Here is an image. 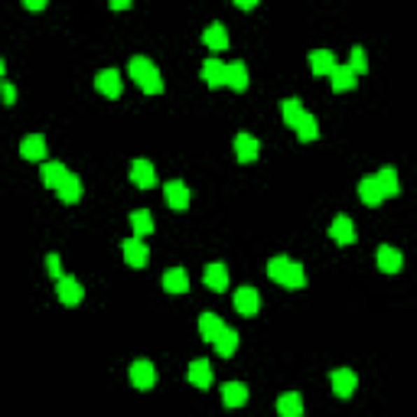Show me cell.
<instances>
[{
	"mask_svg": "<svg viewBox=\"0 0 417 417\" xmlns=\"http://www.w3.org/2000/svg\"><path fill=\"white\" fill-rule=\"evenodd\" d=\"M267 277L274 284L287 287V290L306 287V274H304V267H300V261H294V257H287V255H277L267 261Z\"/></svg>",
	"mask_w": 417,
	"mask_h": 417,
	"instance_id": "obj_1",
	"label": "cell"
},
{
	"mask_svg": "<svg viewBox=\"0 0 417 417\" xmlns=\"http://www.w3.org/2000/svg\"><path fill=\"white\" fill-rule=\"evenodd\" d=\"M127 72H131V78L143 88V92H147V95H160V92H163L160 69L153 66L147 56H134L131 62H127Z\"/></svg>",
	"mask_w": 417,
	"mask_h": 417,
	"instance_id": "obj_2",
	"label": "cell"
},
{
	"mask_svg": "<svg viewBox=\"0 0 417 417\" xmlns=\"http://www.w3.org/2000/svg\"><path fill=\"white\" fill-rule=\"evenodd\" d=\"M131 385L141 391H150L157 385V365L150 359H137L131 362Z\"/></svg>",
	"mask_w": 417,
	"mask_h": 417,
	"instance_id": "obj_3",
	"label": "cell"
},
{
	"mask_svg": "<svg viewBox=\"0 0 417 417\" xmlns=\"http://www.w3.org/2000/svg\"><path fill=\"white\" fill-rule=\"evenodd\" d=\"M163 196H167V206L173 208V212H186L190 208V186L183 180H170L167 186H163Z\"/></svg>",
	"mask_w": 417,
	"mask_h": 417,
	"instance_id": "obj_4",
	"label": "cell"
},
{
	"mask_svg": "<svg viewBox=\"0 0 417 417\" xmlns=\"http://www.w3.org/2000/svg\"><path fill=\"white\" fill-rule=\"evenodd\" d=\"M56 297H59V304H66V306H78L82 304V297H85V287L78 284V277H62V281H56Z\"/></svg>",
	"mask_w": 417,
	"mask_h": 417,
	"instance_id": "obj_5",
	"label": "cell"
},
{
	"mask_svg": "<svg viewBox=\"0 0 417 417\" xmlns=\"http://www.w3.org/2000/svg\"><path fill=\"white\" fill-rule=\"evenodd\" d=\"M121 251H124V261L131 267H147V261H150V248L143 245V238H127L121 245Z\"/></svg>",
	"mask_w": 417,
	"mask_h": 417,
	"instance_id": "obj_6",
	"label": "cell"
},
{
	"mask_svg": "<svg viewBox=\"0 0 417 417\" xmlns=\"http://www.w3.org/2000/svg\"><path fill=\"white\" fill-rule=\"evenodd\" d=\"M131 183L137 186V190H153L157 186V170H153L150 160H134L131 163Z\"/></svg>",
	"mask_w": 417,
	"mask_h": 417,
	"instance_id": "obj_7",
	"label": "cell"
},
{
	"mask_svg": "<svg viewBox=\"0 0 417 417\" xmlns=\"http://www.w3.org/2000/svg\"><path fill=\"white\" fill-rule=\"evenodd\" d=\"M95 88L101 92L104 98H121V72L118 69H101L95 76Z\"/></svg>",
	"mask_w": 417,
	"mask_h": 417,
	"instance_id": "obj_8",
	"label": "cell"
},
{
	"mask_svg": "<svg viewBox=\"0 0 417 417\" xmlns=\"http://www.w3.org/2000/svg\"><path fill=\"white\" fill-rule=\"evenodd\" d=\"M235 310L241 313V316H257V310H261V294H257L255 287H238Z\"/></svg>",
	"mask_w": 417,
	"mask_h": 417,
	"instance_id": "obj_9",
	"label": "cell"
},
{
	"mask_svg": "<svg viewBox=\"0 0 417 417\" xmlns=\"http://www.w3.org/2000/svg\"><path fill=\"white\" fill-rule=\"evenodd\" d=\"M332 381V391H336V398H352V391H355V385H359V375L352 369H336L330 375Z\"/></svg>",
	"mask_w": 417,
	"mask_h": 417,
	"instance_id": "obj_10",
	"label": "cell"
},
{
	"mask_svg": "<svg viewBox=\"0 0 417 417\" xmlns=\"http://www.w3.org/2000/svg\"><path fill=\"white\" fill-rule=\"evenodd\" d=\"M202 82H206L208 88L228 85V66L222 59H206V62H202Z\"/></svg>",
	"mask_w": 417,
	"mask_h": 417,
	"instance_id": "obj_11",
	"label": "cell"
},
{
	"mask_svg": "<svg viewBox=\"0 0 417 417\" xmlns=\"http://www.w3.org/2000/svg\"><path fill=\"white\" fill-rule=\"evenodd\" d=\"M375 261H379V271H385V274H398L401 267H404V255L391 245H381L375 251Z\"/></svg>",
	"mask_w": 417,
	"mask_h": 417,
	"instance_id": "obj_12",
	"label": "cell"
},
{
	"mask_svg": "<svg viewBox=\"0 0 417 417\" xmlns=\"http://www.w3.org/2000/svg\"><path fill=\"white\" fill-rule=\"evenodd\" d=\"M257 153H261V143H257L255 134H238L235 137V160L238 163H255Z\"/></svg>",
	"mask_w": 417,
	"mask_h": 417,
	"instance_id": "obj_13",
	"label": "cell"
},
{
	"mask_svg": "<svg viewBox=\"0 0 417 417\" xmlns=\"http://www.w3.org/2000/svg\"><path fill=\"white\" fill-rule=\"evenodd\" d=\"M20 157L27 160H36V163H46V137L43 134H29L20 141Z\"/></svg>",
	"mask_w": 417,
	"mask_h": 417,
	"instance_id": "obj_14",
	"label": "cell"
},
{
	"mask_svg": "<svg viewBox=\"0 0 417 417\" xmlns=\"http://www.w3.org/2000/svg\"><path fill=\"white\" fill-rule=\"evenodd\" d=\"M359 199L365 202V206H381V202H385V192H381V183L375 173L359 180Z\"/></svg>",
	"mask_w": 417,
	"mask_h": 417,
	"instance_id": "obj_15",
	"label": "cell"
},
{
	"mask_svg": "<svg viewBox=\"0 0 417 417\" xmlns=\"http://www.w3.org/2000/svg\"><path fill=\"white\" fill-rule=\"evenodd\" d=\"M330 238L336 245H352L355 241V225H352L349 215H336L330 225Z\"/></svg>",
	"mask_w": 417,
	"mask_h": 417,
	"instance_id": "obj_16",
	"label": "cell"
},
{
	"mask_svg": "<svg viewBox=\"0 0 417 417\" xmlns=\"http://www.w3.org/2000/svg\"><path fill=\"white\" fill-rule=\"evenodd\" d=\"M222 404H225V408H241V404H248L245 381H225V385H222Z\"/></svg>",
	"mask_w": 417,
	"mask_h": 417,
	"instance_id": "obj_17",
	"label": "cell"
},
{
	"mask_svg": "<svg viewBox=\"0 0 417 417\" xmlns=\"http://www.w3.org/2000/svg\"><path fill=\"white\" fill-rule=\"evenodd\" d=\"M39 176H43V186H49V190H59V186L66 183L69 170L59 160H46L43 167H39Z\"/></svg>",
	"mask_w": 417,
	"mask_h": 417,
	"instance_id": "obj_18",
	"label": "cell"
},
{
	"mask_svg": "<svg viewBox=\"0 0 417 417\" xmlns=\"http://www.w3.org/2000/svg\"><path fill=\"white\" fill-rule=\"evenodd\" d=\"M202 284H206L208 290L222 294V290L228 287V267L225 264H208L206 271H202Z\"/></svg>",
	"mask_w": 417,
	"mask_h": 417,
	"instance_id": "obj_19",
	"label": "cell"
},
{
	"mask_svg": "<svg viewBox=\"0 0 417 417\" xmlns=\"http://www.w3.org/2000/svg\"><path fill=\"white\" fill-rule=\"evenodd\" d=\"M202 43H206L208 49H215V52H222V49H228V29L225 23H208L206 33H202Z\"/></svg>",
	"mask_w": 417,
	"mask_h": 417,
	"instance_id": "obj_20",
	"label": "cell"
},
{
	"mask_svg": "<svg viewBox=\"0 0 417 417\" xmlns=\"http://www.w3.org/2000/svg\"><path fill=\"white\" fill-rule=\"evenodd\" d=\"M163 290H167V294H186V290H190V274H186L183 267H170V271L163 274Z\"/></svg>",
	"mask_w": 417,
	"mask_h": 417,
	"instance_id": "obj_21",
	"label": "cell"
},
{
	"mask_svg": "<svg viewBox=\"0 0 417 417\" xmlns=\"http://www.w3.org/2000/svg\"><path fill=\"white\" fill-rule=\"evenodd\" d=\"M310 69H313V76H332L336 56H332L330 49H313L310 52Z\"/></svg>",
	"mask_w": 417,
	"mask_h": 417,
	"instance_id": "obj_22",
	"label": "cell"
},
{
	"mask_svg": "<svg viewBox=\"0 0 417 417\" xmlns=\"http://www.w3.org/2000/svg\"><path fill=\"white\" fill-rule=\"evenodd\" d=\"M330 82H332V92H352V88L359 85V76H355L349 66H336Z\"/></svg>",
	"mask_w": 417,
	"mask_h": 417,
	"instance_id": "obj_23",
	"label": "cell"
},
{
	"mask_svg": "<svg viewBox=\"0 0 417 417\" xmlns=\"http://www.w3.org/2000/svg\"><path fill=\"white\" fill-rule=\"evenodd\" d=\"M212 365H208V359H196L190 362V385H196V388H208L212 385Z\"/></svg>",
	"mask_w": 417,
	"mask_h": 417,
	"instance_id": "obj_24",
	"label": "cell"
},
{
	"mask_svg": "<svg viewBox=\"0 0 417 417\" xmlns=\"http://www.w3.org/2000/svg\"><path fill=\"white\" fill-rule=\"evenodd\" d=\"M277 414L281 417H304V398L297 391H287L277 398Z\"/></svg>",
	"mask_w": 417,
	"mask_h": 417,
	"instance_id": "obj_25",
	"label": "cell"
},
{
	"mask_svg": "<svg viewBox=\"0 0 417 417\" xmlns=\"http://www.w3.org/2000/svg\"><path fill=\"white\" fill-rule=\"evenodd\" d=\"M199 332H202V339L215 346V339L225 332V323L218 320L215 313H202V316H199Z\"/></svg>",
	"mask_w": 417,
	"mask_h": 417,
	"instance_id": "obj_26",
	"label": "cell"
},
{
	"mask_svg": "<svg viewBox=\"0 0 417 417\" xmlns=\"http://www.w3.org/2000/svg\"><path fill=\"white\" fill-rule=\"evenodd\" d=\"M59 199L62 202H69V206H72V202H78L82 199V192H85V186H82V180H78L76 173H69L66 176V183H62V186H59Z\"/></svg>",
	"mask_w": 417,
	"mask_h": 417,
	"instance_id": "obj_27",
	"label": "cell"
},
{
	"mask_svg": "<svg viewBox=\"0 0 417 417\" xmlns=\"http://www.w3.org/2000/svg\"><path fill=\"white\" fill-rule=\"evenodd\" d=\"M294 131H297V141L310 143V141H316V137H320V121H316L313 114H304V118L294 124Z\"/></svg>",
	"mask_w": 417,
	"mask_h": 417,
	"instance_id": "obj_28",
	"label": "cell"
},
{
	"mask_svg": "<svg viewBox=\"0 0 417 417\" xmlns=\"http://www.w3.org/2000/svg\"><path fill=\"white\" fill-rule=\"evenodd\" d=\"M375 176H379V183H381V192H385V199H388V196H398V192H401L398 170H395V167H381Z\"/></svg>",
	"mask_w": 417,
	"mask_h": 417,
	"instance_id": "obj_29",
	"label": "cell"
},
{
	"mask_svg": "<svg viewBox=\"0 0 417 417\" xmlns=\"http://www.w3.org/2000/svg\"><path fill=\"white\" fill-rule=\"evenodd\" d=\"M228 88H235V92H245L248 88V66L241 59L228 62Z\"/></svg>",
	"mask_w": 417,
	"mask_h": 417,
	"instance_id": "obj_30",
	"label": "cell"
},
{
	"mask_svg": "<svg viewBox=\"0 0 417 417\" xmlns=\"http://www.w3.org/2000/svg\"><path fill=\"white\" fill-rule=\"evenodd\" d=\"M131 228H134V235H137V238L150 235V232H153V215L147 212V208H137V212H131Z\"/></svg>",
	"mask_w": 417,
	"mask_h": 417,
	"instance_id": "obj_31",
	"label": "cell"
},
{
	"mask_svg": "<svg viewBox=\"0 0 417 417\" xmlns=\"http://www.w3.org/2000/svg\"><path fill=\"white\" fill-rule=\"evenodd\" d=\"M281 114H284V121L294 127V124L306 114L304 111V101H300V98H284V101H281Z\"/></svg>",
	"mask_w": 417,
	"mask_h": 417,
	"instance_id": "obj_32",
	"label": "cell"
},
{
	"mask_svg": "<svg viewBox=\"0 0 417 417\" xmlns=\"http://www.w3.org/2000/svg\"><path fill=\"white\" fill-rule=\"evenodd\" d=\"M235 349H238V332L225 326V332L215 339V352L222 355V359H228V355H235Z\"/></svg>",
	"mask_w": 417,
	"mask_h": 417,
	"instance_id": "obj_33",
	"label": "cell"
},
{
	"mask_svg": "<svg viewBox=\"0 0 417 417\" xmlns=\"http://www.w3.org/2000/svg\"><path fill=\"white\" fill-rule=\"evenodd\" d=\"M349 69L355 72V76H365V72H369V56H365V49H362V46H352Z\"/></svg>",
	"mask_w": 417,
	"mask_h": 417,
	"instance_id": "obj_34",
	"label": "cell"
},
{
	"mask_svg": "<svg viewBox=\"0 0 417 417\" xmlns=\"http://www.w3.org/2000/svg\"><path fill=\"white\" fill-rule=\"evenodd\" d=\"M46 271H49V277H56V281H62V257L52 251V255H46Z\"/></svg>",
	"mask_w": 417,
	"mask_h": 417,
	"instance_id": "obj_35",
	"label": "cell"
},
{
	"mask_svg": "<svg viewBox=\"0 0 417 417\" xmlns=\"http://www.w3.org/2000/svg\"><path fill=\"white\" fill-rule=\"evenodd\" d=\"M0 88H3V101H7V108H10V104L17 101V92H13V85H10V82H3Z\"/></svg>",
	"mask_w": 417,
	"mask_h": 417,
	"instance_id": "obj_36",
	"label": "cell"
},
{
	"mask_svg": "<svg viewBox=\"0 0 417 417\" xmlns=\"http://www.w3.org/2000/svg\"><path fill=\"white\" fill-rule=\"evenodd\" d=\"M127 7H131V0H114L111 3V10H127Z\"/></svg>",
	"mask_w": 417,
	"mask_h": 417,
	"instance_id": "obj_37",
	"label": "cell"
},
{
	"mask_svg": "<svg viewBox=\"0 0 417 417\" xmlns=\"http://www.w3.org/2000/svg\"><path fill=\"white\" fill-rule=\"evenodd\" d=\"M43 7H46L43 0H27V10H43Z\"/></svg>",
	"mask_w": 417,
	"mask_h": 417,
	"instance_id": "obj_38",
	"label": "cell"
}]
</instances>
